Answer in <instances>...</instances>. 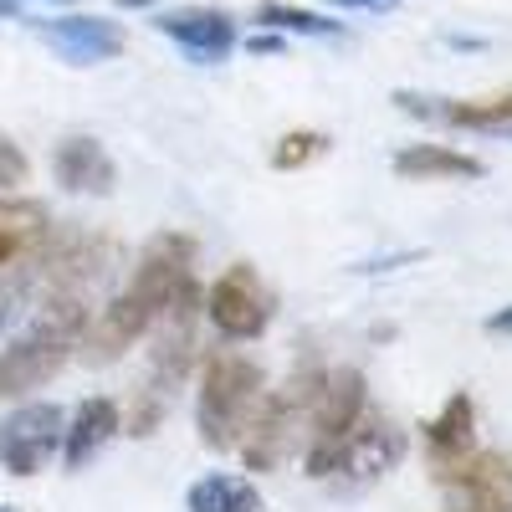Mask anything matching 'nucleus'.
Instances as JSON below:
<instances>
[{
	"label": "nucleus",
	"mask_w": 512,
	"mask_h": 512,
	"mask_svg": "<svg viewBox=\"0 0 512 512\" xmlns=\"http://www.w3.org/2000/svg\"><path fill=\"white\" fill-rule=\"evenodd\" d=\"M82 333H88V297L52 292V303L41 308V318L16 344L0 349V400H21V395L41 390L47 379H57Z\"/></svg>",
	"instance_id": "f257e3e1"
},
{
	"label": "nucleus",
	"mask_w": 512,
	"mask_h": 512,
	"mask_svg": "<svg viewBox=\"0 0 512 512\" xmlns=\"http://www.w3.org/2000/svg\"><path fill=\"white\" fill-rule=\"evenodd\" d=\"M256 400H262V364L236 354V349L205 354V364H200V400H195L200 441L210 451H231Z\"/></svg>",
	"instance_id": "f03ea898"
},
{
	"label": "nucleus",
	"mask_w": 512,
	"mask_h": 512,
	"mask_svg": "<svg viewBox=\"0 0 512 512\" xmlns=\"http://www.w3.org/2000/svg\"><path fill=\"white\" fill-rule=\"evenodd\" d=\"M369 415L364 400V374L359 369H333L318 374V390L308 405V431H313V451H308V477H333L338 472V456L354 441V431Z\"/></svg>",
	"instance_id": "7ed1b4c3"
},
{
	"label": "nucleus",
	"mask_w": 512,
	"mask_h": 512,
	"mask_svg": "<svg viewBox=\"0 0 512 512\" xmlns=\"http://www.w3.org/2000/svg\"><path fill=\"white\" fill-rule=\"evenodd\" d=\"M313 390H318V374H303V379H292L282 395H267V400L251 405L241 436H236V451H241V461L251 466V472H272V466L282 461L292 425L313 405Z\"/></svg>",
	"instance_id": "20e7f679"
},
{
	"label": "nucleus",
	"mask_w": 512,
	"mask_h": 512,
	"mask_svg": "<svg viewBox=\"0 0 512 512\" xmlns=\"http://www.w3.org/2000/svg\"><path fill=\"white\" fill-rule=\"evenodd\" d=\"M205 318H210V328H216L221 338H231V344L262 333L272 323V292H267L262 277H256V267L236 262V267H226L216 282H210Z\"/></svg>",
	"instance_id": "39448f33"
},
{
	"label": "nucleus",
	"mask_w": 512,
	"mask_h": 512,
	"mask_svg": "<svg viewBox=\"0 0 512 512\" xmlns=\"http://www.w3.org/2000/svg\"><path fill=\"white\" fill-rule=\"evenodd\" d=\"M62 425H67V415L52 400L11 410L0 420V466H6L11 477H36L41 466L62 451Z\"/></svg>",
	"instance_id": "423d86ee"
},
{
	"label": "nucleus",
	"mask_w": 512,
	"mask_h": 512,
	"mask_svg": "<svg viewBox=\"0 0 512 512\" xmlns=\"http://www.w3.org/2000/svg\"><path fill=\"white\" fill-rule=\"evenodd\" d=\"M195 282V236L185 231H159L144 251H139V267L128 292H139L154 313H164L175 297Z\"/></svg>",
	"instance_id": "0eeeda50"
},
{
	"label": "nucleus",
	"mask_w": 512,
	"mask_h": 512,
	"mask_svg": "<svg viewBox=\"0 0 512 512\" xmlns=\"http://www.w3.org/2000/svg\"><path fill=\"white\" fill-rule=\"evenodd\" d=\"M154 31H164V36L175 41V47H180L190 62H200V67L226 62V57L236 52V41H241V31H236L231 11H221V6L159 11V16H154Z\"/></svg>",
	"instance_id": "6e6552de"
},
{
	"label": "nucleus",
	"mask_w": 512,
	"mask_h": 512,
	"mask_svg": "<svg viewBox=\"0 0 512 512\" xmlns=\"http://www.w3.org/2000/svg\"><path fill=\"white\" fill-rule=\"evenodd\" d=\"M477 451V405L466 390H456L436 420H425V466L436 472V482H446V472Z\"/></svg>",
	"instance_id": "1a4fd4ad"
},
{
	"label": "nucleus",
	"mask_w": 512,
	"mask_h": 512,
	"mask_svg": "<svg viewBox=\"0 0 512 512\" xmlns=\"http://www.w3.org/2000/svg\"><path fill=\"white\" fill-rule=\"evenodd\" d=\"M41 36L72 67H93L123 52V31L108 16H57V21H41Z\"/></svg>",
	"instance_id": "9d476101"
},
{
	"label": "nucleus",
	"mask_w": 512,
	"mask_h": 512,
	"mask_svg": "<svg viewBox=\"0 0 512 512\" xmlns=\"http://www.w3.org/2000/svg\"><path fill=\"white\" fill-rule=\"evenodd\" d=\"M446 487L461 492V512H512V456L472 451L446 472Z\"/></svg>",
	"instance_id": "9b49d317"
},
{
	"label": "nucleus",
	"mask_w": 512,
	"mask_h": 512,
	"mask_svg": "<svg viewBox=\"0 0 512 512\" xmlns=\"http://www.w3.org/2000/svg\"><path fill=\"white\" fill-rule=\"evenodd\" d=\"M395 103L415 118H436V123H451V128H512V88L497 93V98H420V93H395Z\"/></svg>",
	"instance_id": "f8f14e48"
},
{
	"label": "nucleus",
	"mask_w": 512,
	"mask_h": 512,
	"mask_svg": "<svg viewBox=\"0 0 512 512\" xmlns=\"http://www.w3.org/2000/svg\"><path fill=\"white\" fill-rule=\"evenodd\" d=\"M118 431H123L118 400H108V395L82 400V405L72 410V420L62 425V461H67V472H82V466H88Z\"/></svg>",
	"instance_id": "ddd939ff"
},
{
	"label": "nucleus",
	"mask_w": 512,
	"mask_h": 512,
	"mask_svg": "<svg viewBox=\"0 0 512 512\" xmlns=\"http://www.w3.org/2000/svg\"><path fill=\"white\" fill-rule=\"evenodd\" d=\"M52 175L62 190H77V195H113V185H118V169L93 134L62 139L52 154Z\"/></svg>",
	"instance_id": "4468645a"
},
{
	"label": "nucleus",
	"mask_w": 512,
	"mask_h": 512,
	"mask_svg": "<svg viewBox=\"0 0 512 512\" xmlns=\"http://www.w3.org/2000/svg\"><path fill=\"white\" fill-rule=\"evenodd\" d=\"M154 323H159V313L144 303L139 292H118L113 303L98 313V323H93V359H98V364L118 359L123 349H134Z\"/></svg>",
	"instance_id": "2eb2a0df"
},
{
	"label": "nucleus",
	"mask_w": 512,
	"mask_h": 512,
	"mask_svg": "<svg viewBox=\"0 0 512 512\" xmlns=\"http://www.w3.org/2000/svg\"><path fill=\"white\" fill-rule=\"evenodd\" d=\"M47 241V205L36 200H0V277L26 267Z\"/></svg>",
	"instance_id": "dca6fc26"
},
{
	"label": "nucleus",
	"mask_w": 512,
	"mask_h": 512,
	"mask_svg": "<svg viewBox=\"0 0 512 512\" xmlns=\"http://www.w3.org/2000/svg\"><path fill=\"white\" fill-rule=\"evenodd\" d=\"M390 169L400 180H477L482 175V159L446 149V144H410L390 159Z\"/></svg>",
	"instance_id": "f3484780"
},
{
	"label": "nucleus",
	"mask_w": 512,
	"mask_h": 512,
	"mask_svg": "<svg viewBox=\"0 0 512 512\" xmlns=\"http://www.w3.org/2000/svg\"><path fill=\"white\" fill-rule=\"evenodd\" d=\"M185 507L190 512H267V497L256 492L246 477H200L190 492H185Z\"/></svg>",
	"instance_id": "a211bd4d"
},
{
	"label": "nucleus",
	"mask_w": 512,
	"mask_h": 512,
	"mask_svg": "<svg viewBox=\"0 0 512 512\" xmlns=\"http://www.w3.org/2000/svg\"><path fill=\"white\" fill-rule=\"evenodd\" d=\"M256 21L272 26V31H297V36H344V26L328 21V16H313L303 6H282V0H267V6H256Z\"/></svg>",
	"instance_id": "6ab92c4d"
},
{
	"label": "nucleus",
	"mask_w": 512,
	"mask_h": 512,
	"mask_svg": "<svg viewBox=\"0 0 512 512\" xmlns=\"http://www.w3.org/2000/svg\"><path fill=\"white\" fill-rule=\"evenodd\" d=\"M328 154V134H318V128H292V134H282L277 139V149H272V169H308L313 159H323Z\"/></svg>",
	"instance_id": "aec40b11"
},
{
	"label": "nucleus",
	"mask_w": 512,
	"mask_h": 512,
	"mask_svg": "<svg viewBox=\"0 0 512 512\" xmlns=\"http://www.w3.org/2000/svg\"><path fill=\"white\" fill-rule=\"evenodd\" d=\"M323 6H338V11H369V16H390L400 0H323Z\"/></svg>",
	"instance_id": "412c9836"
},
{
	"label": "nucleus",
	"mask_w": 512,
	"mask_h": 512,
	"mask_svg": "<svg viewBox=\"0 0 512 512\" xmlns=\"http://www.w3.org/2000/svg\"><path fill=\"white\" fill-rule=\"evenodd\" d=\"M487 333H502V338H512V308L492 313V318H487Z\"/></svg>",
	"instance_id": "4be33fe9"
},
{
	"label": "nucleus",
	"mask_w": 512,
	"mask_h": 512,
	"mask_svg": "<svg viewBox=\"0 0 512 512\" xmlns=\"http://www.w3.org/2000/svg\"><path fill=\"white\" fill-rule=\"evenodd\" d=\"M21 16V0H0V21H16Z\"/></svg>",
	"instance_id": "5701e85b"
},
{
	"label": "nucleus",
	"mask_w": 512,
	"mask_h": 512,
	"mask_svg": "<svg viewBox=\"0 0 512 512\" xmlns=\"http://www.w3.org/2000/svg\"><path fill=\"white\" fill-rule=\"evenodd\" d=\"M118 6H149V0H118Z\"/></svg>",
	"instance_id": "b1692460"
},
{
	"label": "nucleus",
	"mask_w": 512,
	"mask_h": 512,
	"mask_svg": "<svg viewBox=\"0 0 512 512\" xmlns=\"http://www.w3.org/2000/svg\"><path fill=\"white\" fill-rule=\"evenodd\" d=\"M57 6H72V0H57Z\"/></svg>",
	"instance_id": "393cba45"
},
{
	"label": "nucleus",
	"mask_w": 512,
	"mask_h": 512,
	"mask_svg": "<svg viewBox=\"0 0 512 512\" xmlns=\"http://www.w3.org/2000/svg\"><path fill=\"white\" fill-rule=\"evenodd\" d=\"M0 512H11V507H0Z\"/></svg>",
	"instance_id": "a878e982"
}]
</instances>
